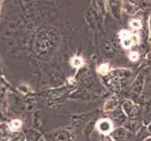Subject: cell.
<instances>
[{
  "label": "cell",
  "mask_w": 151,
  "mask_h": 141,
  "mask_svg": "<svg viewBox=\"0 0 151 141\" xmlns=\"http://www.w3.org/2000/svg\"><path fill=\"white\" fill-rule=\"evenodd\" d=\"M97 128L101 133H109L112 129V123L109 122V119H101L97 123Z\"/></svg>",
  "instance_id": "cell-1"
},
{
  "label": "cell",
  "mask_w": 151,
  "mask_h": 141,
  "mask_svg": "<svg viewBox=\"0 0 151 141\" xmlns=\"http://www.w3.org/2000/svg\"><path fill=\"white\" fill-rule=\"evenodd\" d=\"M22 122L20 119H13L10 122V130H13V131H18L21 129L22 127Z\"/></svg>",
  "instance_id": "cell-2"
},
{
  "label": "cell",
  "mask_w": 151,
  "mask_h": 141,
  "mask_svg": "<svg viewBox=\"0 0 151 141\" xmlns=\"http://www.w3.org/2000/svg\"><path fill=\"white\" fill-rule=\"evenodd\" d=\"M132 39L131 38H128V39H125V40H123V42H122V45L124 46L125 48H129L130 46L132 45Z\"/></svg>",
  "instance_id": "cell-3"
},
{
  "label": "cell",
  "mask_w": 151,
  "mask_h": 141,
  "mask_svg": "<svg viewBox=\"0 0 151 141\" xmlns=\"http://www.w3.org/2000/svg\"><path fill=\"white\" fill-rule=\"evenodd\" d=\"M109 71V65L108 64H102V65L98 68V72L101 74H106Z\"/></svg>",
  "instance_id": "cell-4"
},
{
  "label": "cell",
  "mask_w": 151,
  "mask_h": 141,
  "mask_svg": "<svg viewBox=\"0 0 151 141\" xmlns=\"http://www.w3.org/2000/svg\"><path fill=\"white\" fill-rule=\"evenodd\" d=\"M72 65L74 67H80L82 65V59L80 58H74L72 59Z\"/></svg>",
  "instance_id": "cell-5"
},
{
  "label": "cell",
  "mask_w": 151,
  "mask_h": 141,
  "mask_svg": "<svg viewBox=\"0 0 151 141\" xmlns=\"http://www.w3.org/2000/svg\"><path fill=\"white\" fill-rule=\"evenodd\" d=\"M120 37H121L122 40L128 39V38H129V33L127 30H122L120 32Z\"/></svg>",
  "instance_id": "cell-6"
},
{
  "label": "cell",
  "mask_w": 151,
  "mask_h": 141,
  "mask_svg": "<svg viewBox=\"0 0 151 141\" xmlns=\"http://www.w3.org/2000/svg\"><path fill=\"white\" fill-rule=\"evenodd\" d=\"M130 25H131V26L134 28L141 27V23H140V21H138V20H132L131 23H130Z\"/></svg>",
  "instance_id": "cell-7"
},
{
  "label": "cell",
  "mask_w": 151,
  "mask_h": 141,
  "mask_svg": "<svg viewBox=\"0 0 151 141\" xmlns=\"http://www.w3.org/2000/svg\"><path fill=\"white\" fill-rule=\"evenodd\" d=\"M139 58V55L136 52H131V53L129 54V58L130 60H132V61H135V60H137Z\"/></svg>",
  "instance_id": "cell-8"
}]
</instances>
